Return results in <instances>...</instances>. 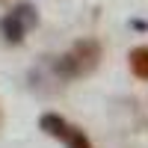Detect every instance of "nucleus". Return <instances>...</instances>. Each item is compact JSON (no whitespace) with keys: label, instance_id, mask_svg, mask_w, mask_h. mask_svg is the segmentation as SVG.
Instances as JSON below:
<instances>
[{"label":"nucleus","instance_id":"obj_2","mask_svg":"<svg viewBox=\"0 0 148 148\" xmlns=\"http://www.w3.org/2000/svg\"><path fill=\"white\" fill-rule=\"evenodd\" d=\"M39 127L47 133V136L59 139L65 148H95V145H92V139L86 136L80 127H74L71 121H65L62 116H56V113H45V116H42V121H39Z\"/></svg>","mask_w":148,"mask_h":148},{"label":"nucleus","instance_id":"obj_5","mask_svg":"<svg viewBox=\"0 0 148 148\" xmlns=\"http://www.w3.org/2000/svg\"><path fill=\"white\" fill-rule=\"evenodd\" d=\"M0 125H3V113H0Z\"/></svg>","mask_w":148,"mask_h":148},{"label":"nucleus","instance_id":"obj_4","mask_svg":"<svg viewBox=\"0 0 148 148\" xmlns=\"http://www.w3.org/2000/svg\"><path fill=\"white\" fill-rule=\"evenodd\" d=\"M127 59H130V71H133V77L148 80V47H133Z\"/></svg>","mask_w":148,"mask_h":148},{"label":"nucleus","instance_id":"obj_1","mask_svg":"<svg viewBox=\"0 0 148 148\" xmlns=\"http://www.w3.org/2000/svg\"><path fill=\"white\" fill-rule=\"evenodd\" d=\"M101 62V45L95 39H83L71 47L68 53H62L53 62V71L56 77L62 80H77V77H86V74H92Z\"/></svg>","mask_w":148,"mask_h":148},{"label":"nucleus","instance_id":"obj_3","mask_svg":"<svg viewBox=\"0 0 148 148\" xmlns=\"http://www.w3.org/2000/svg\"><path fill=\"white\" fill-rule=\"evenodd\" d=\"M33 27H36V12H33L30 3H21L18 9H12L9 15L0 21V33H3V39L9 45L24 42V36H27Z\"/></svg>","mask_w":148,"mask_h":148}]
</instances>
